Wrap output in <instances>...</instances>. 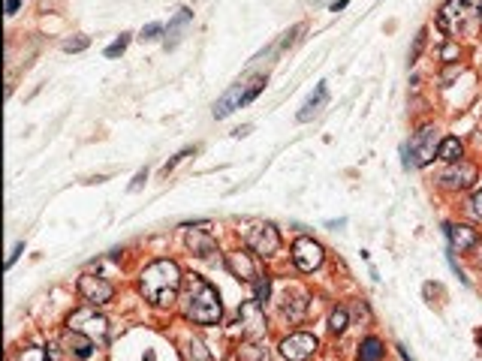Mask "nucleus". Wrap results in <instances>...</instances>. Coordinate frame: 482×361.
I'll return each instance as SVG.
<instances>
[{
    "instance_id": "obj_1",
    "label": "nucleus",
    "mask_w": 482,
    "mask_h": 361,
    "mask_svg": "<svg viewBox=\"0 0 482 361\" xmlns=\"http://www.w3.org/2000/svg\"><path fill=\"white\" fill-rule=\"evenodd\" d=\"M139 289L154 307H172L178 289H181V268L172 259H157L142 271Z\"/></svg>"
},
{
    "instance_id": "obj_2",
    "label": "nucleus",
    "mask_w": 482,
    "mask_h": 361,
    "mask_svg": "<svg viewBox=\"0 0 482 361\" xmlns=\"http://www.w3.org/2000/svg\"><path fill=\"white\" fill-rule=\"evenodd\" d=\"M184 316L190 322H199V325H215L220 322L223 307H220V295L217 289L208 283L205 277L199 274H190L184 280Z\"/></svg>"
},
{
    "instance_id": "obj_3",
    "label": "nucleus",
    "mask_w": 482,
    "mask_h": 361,
    "mask_svg": "<svg viewBox=\"0 0 482 361\" xmlns=\"http://www.w3.org/2000/svg\"><path fill=\"white\" fill-rule=\"evenodd\" d=\"M263 87H265V78H263V75H256L251 85H241V82H239V85H232V87L227 90V94H223V97L217 99V103H215V118H217V121L229 118L235 109L248 106L251 99H253L256 94H260Z\"/></svg>"
},
{
    "instance_id": "obj_4",
    "label": "nucleus",
    "mask_w": 482,
    "mask_h": 361,
    "mask_svg": "<svg viewBox=\"0 0 482 361\" xmlns=\"http://www.w3.org/2000/svg\"><path fill=\"white\" fill-rule=\"evenodd\" d=\"M479 6L482 0H446L437 13V27L446 33H458L470 16H479Z\"/></svg>"
},
{
    "instance_id": "obj_5",
    "label": "nucleus",
    "mask_w": 482,
    "mask_h": 361,
    "mask_svg": "<svg viewBox=\"0 0 482 361\" xmlns=\"http://www.w3.org/2000/svg\"><path fill=\"white\" fill-rule=\"evenodd\" d=\"M70 329L88 334L97 346H106L109 343V319H106L103 313H97L91 304H88V307H82V310H76L70 316Z\"/></svg>"
},
{
    "instance_id": "obj_6",
    "label": "nucleus",
    "mask_w": 482,
    "mask_h": 361,
    "mask_svg": "<svg viewBox=\"0 0 482 361\" xmlns=\"http://www.w3.org/2000/svg\"><path fill=\"white\" fill-rule=\"evenodd\" d=\"M440 151V142H437V130L434 127H422L416 135L410 139V157L404 166H428L434 160V154Z\"/></svg>"
},
{
    "instance_id": "obj_7",
    "label": "nucleus",
    "mask_w": 482,
    "mask_h": 361,
    "mask_svg": "<svg viewBox=\"0 0 482 361\" xmlns=\"http://www.w3.org/2000/svg\"><path fill=\"white\" fill-rule=\"evenodd\" d=\"M248 247L260 256H275L280 247V235L272 223H256L248 229Z\"/></svg>"
},
{
    "instance_id": "obj_8",
    "label": "nucleus",
    "mask_w": 482,
    "mask_h": 361,
    "mask_svg": "<svg viewBox=\"0 0 482 361\" xmlns=\"http://www.w3.org/2000/svg\"><path fill=\"white\" fill-rule=\"evenodd\" d=\"M317 349H320L317 337L305 334V331L289 334L287 341H280V355H284L287 361H308L313 353H317Z\"/></svg>"
},
{
    "instance_id": "obj_9",
    "label": "nucleus",
    "mask_w": 482,
    "mask_h": 361,
    "mask_svg": "<svg viewBox=\"0 0 482 361\" xmlns=\"http://www.w3.org/2000/svg\"><path fill=\"white\" fill-rule=\"evenodd\" d=\"M78 295L91 304V307H97V304L112 301V295H115V286H112L109 280H103V277L82 274V277H78Z\"/></svg>"
},
{
    "instance_id": "obj_10",
    "label": "nucleus",
    "mask_w": 482,
    "mask_h": 361,
    "mask_svg": "<svg viewBox=\"0 0 482 361\" xmlns=\"http://www.w3.org/2000/svg\"><path fill=\"white\" fill-rule=\"evenodd\" d=\"M323 259H326V253H323V247L313 241V238H299L293 244V262H296V268H301V271H317L323 265Z\"/></svg>"
},
{
    "instance_id": "obj_11",
    "label": "nucleus",
    "mask_w": 482,
    "mask_h": 361,
    "mask_svg": "<svg viewBox=\"0 0 482 361\" xmlns=\"http://www.w3.org/2000/svg\"><path fill=\"white\" fill-rule=\"evenodd\" d=\"M227 268L232 271V277L248 280V283H253V280L260 277V271H256L253 256H251L248 250H235V253H229V256H227Z\"/></svg>"
},
{
    "instance_id": "obj_12",
    "label": "nucleus",
    "mask_w": 482,
    "mask_h": 361,
    "mask_svg": "<svg viewBox=\"0 0 482 361\" xmlns=\"http://www.w3.org/2000/svg\"><path fill=\"white\" fill-rule=\"evenodd\" d=\"M446 238H450L452 250L467 253V250H474V247L479 244V232L470 229V226H462V223H450L446 226Z\"/></svg>"
},
{
    "instance_id": "obj_13",
    "label": "nucleus",
    "mask_w": 482,
    "mask_h": 361,
    "mask_svg": "<svg viewBox=\"0 0 482 361\" xmlns=\"http://www.w3.org/2000/svg\"><path fill=\"white\" fill-rule=\"evenodd\" d=\"M476 180V169L470 166V163H462L458 160V166L452 163V169L443 175V187H450V190H467L470 184Z\"/></svg>"
},
{
    "instance_id": "obj_14",
    "label": "nucleus",
    "mask_w": 482,
    "mask_h": 361,
    "mask_svg": "<svg viewBox=\"0 0 482 361\" xmlns=\"http://www.w3.org/2000/svg\"><path fill=\"white\" fill-rule=\"evenodd\" d=\"M64 349H66V353H70V355H76V358H91L94 355V349H97V343L91 341V337H88V334H82V331H66L64 334Z\"/></svg>"
},
{
    "instance_id": "obj_15",
    "label": "nucleus",
    "mask_w": 482,
    "mask_h": 361,
    "mask_svg": "<svg viewBox=\"0 0 482 361\" xmlns=\"http://www.w3.org/2000/svg\"><path fill=\"white\" fill-rule=\"evenodd\" d=\"M260 307H263V304H256V301H251V304H244V307H241V319L248 322V325H244V331H248L251 341H256V337L265 331V316H263Z\"/></svg>"
},
{
    "instance_id": "obj_16",
    "label": "nucleus",
    "mask_w": 482,
    "mask_h": 361,
    "mask_svg": "<svg viewBox=\"0 0 482 361\" xmlns=\"http://www.w3.org/2000/svg\"><path fill=\"white\" fill-rule=\"evenodd\" d=\"M187 247L193 250L196 256H211L217 250V244H215V238L205 232V229H187Z\"/></svg>"
},
{
    "instance_id": "obj_17",
    "label": "nucleus",
    "mask_w": 482,
    "mask_h": 361,
    "mask_svg": "<svg viewBox=\"0 0 482 361\" xmlns=\"http://www.w3.org/2000/svg\"><path fill=\"white\" fill-rule=\"evenodd\" d=\"M326 97H329V87H326V82H320L317 85V90H313V97L308 99L305 106H301V111H299V121H311L317 111L323 109V103H326Z\"/></svg>"
},
{
    "instance_id": "obj_18",
    "label": "nucleus",
    "mask_w": 482,
    "mask_h": 361,
    "mask_svg": "<svg viewBox=\"0 0 482 361\" xmlns=\"http://www.w3.org/2000/svg\"><path fill=\"white\" fill-rule=\"evenodd\" d=\"M383 355H386V349L377 337H368V341H362V346H359V361H383Z\"/></svg>"
},
{
    "instance_id": "obj_19",
    "label": "nucleus",
    "mask_w": 482,
    "mask_h": 361,
    "mask_svg": "<svg viewBox=\"0 0 482 361\" xmlns=\"http://www.w3.org/2000/svg\"><path fill=\"white\" fill-rule=\"evenodd\" d=\"M462 154H464V148H462V142H458L455 135L443 139L440 142V151H437V157H440V160H446V163H458V160H462Z\"/></svg>"
},
{
    "instance_id": "obj_20",
    "label": "nucleus",
    "mask_w": 482,
    "mask_h": 361,
    "mask_svg": "<svg viewBox=\"0 0 482 361\" xmlns=\"http://www.w3.org/2000/svg\"><path fill=\"white\" fill-rule=\"evenodd\" d=\"M347 325H350V313H347V307H335L332 316H329V331L332 334H344Z\"/></svg>"
},
{
    "instance_id": "obj_21",
    "label": "nucleus",
    "mask_w": 482,
    "mask_h": 361,
    "mask_svg": "<svg viewBox=\"0 0 482 361\" xmlns=\"http://www.w3.org/2000/svg\"><path fill=\"white\" fill-rule=\"evenodd\" d=\"M190 18H193V13H190L187 6H181V9H178V16H175V18L169 21V33H172V39L166 42V45H175V42H178V30H181V27L187 25Z\"/></svg>"
},
{
    "instance_id": "obj_22",
    "label": "nucleus",
    "mask_w": 482,
    "mask_h": 361,
    "mask_svg": "<svg viewBox=\"0 0 482 361\" xmlns=\"http://www.w3.org/2000/svg\"><path fill=\"white\" fill-rule=\"evenodd\" d=\"M268 295H272V280H268V277H256L253 280V301L256 304H265Z\"/></svg>"
},
{
    "instance_id": "obj_23",
    "label": "nucleus",
    "mask_w": 482,
    "mask_h": 361,
    "mask_svg": "<svg viewBox=\"0 0 482 361\" xmlns=\"http://www.w3.org/2000/svg\"><path fill=\"white\" fill-rule=\"evenodd\" d=\"M16 361H52V358H49V353L42 346H25Z\"/></svg>"
},
{
    "instance_id": "obj_24",
    "label": "nucleus",
    "mask_w": 482,
    "mask_h": 361,
    "mask_svg": "<svg viewBox=\"0 0 482 361\" xmlns=\"http://www.w3.org/2000/svg\"><path fill=\"white\" fill-rule=\"evenodd\" d=\"M305 304H308V301H305V295H299V298H296L293 304H289V301L284 304V313H287V316H289V319H293V322H299L301 316H305Z\"/></svg>"
},
{
    "instance_id": "obj_25",
    "label": "nucleus",
    "mask_w": 482,
    "mask_h": 361,
    "mask_svg": "<svg viewBox=\"0 0 482 361\" xmlns=\"http://www.w3.org/2000/svg\"><path fill=\"white\" fill-rule=\"evenodd\" d=\"M263 358H265V353L260 346H253V343H244L239 349V361H263Z\"/></svg>"
},
{
    "instance_id": "obj_26",
    "label": "nucleus",
    "mask_w": 482,
    "mask_h": 361,
    "mask_svg": "<svg viewBox=\"0 0 482 361\" xmlns=\"http://www.w3.org/2000/svg\"><path fill=\"white\" fill-rule=\"evenodd\" d=\"M127 45H130V33H121V37L106 49V58H118V54H124Z\"/></svg>"
},
{
    "instance_id": "obj_27",
    "label": "nucleus",
    "mask_w": 482,
    "mask_h": 361,
    "mask_svg": "<svg viewBox=\"0 0 482 361\" xmlns=\"http://www.w3.org/2000/svg\"><path fill=\"white\" fill-rule=\"evenodd\" d=\"M88 45H91V39H88V37H76V39L64 42V51H85Z\"/></svg>"
},
{
    "instance_id": "obj_28",
    "label": "nucleus",
    "mask_w": 482,
    "mask_h": 361,
    "mask_svg": "<svg viewBox=\"0 0 482 361\" xmlns=\"http://www.w3.org/2000/svg\"><path fill=\"white\" fill-rule=\"evenodd\" d=\"M187 355H190V358H193V355H196V361H211V355L205 353V346H203V343H199V341H193V343H190V346H187Z\"/></svg>"
},
{
    "instance_id": "obj_29",
    "label": "nucleus",
    "mask_w": 482,
    "mask_h": 361,
    "mask_svg": "<svg viewBox=\"0 0 482 361\" xmlns=\"http://www.w3.org/2000/svg\"><path fill=\"white\" fill-rule=\"evenodd\" d=\"M184 157H190V148H184L181 154H175V157H172V160H169V163H166V166H163V175H169V172H172V169H175L178 163H181V160H184Z\"/></svg>"
},
{
    "instance_id": "obj_30",
    "label": "nucleus",
    "mask_w": 482,
    "mask_h": 361,
    "mask_svg": "<svg viewBox=\"0 0 482 361\" xmlns=\"http://www.w3.org/2000/svg\"><path fill=\"white\" fill-rule=\"evenodd\" d=\"M470 214H474L476 220H482V190H479L474 199H470Z\"/></svg>"
},
{
    "instance_id": "obj_31",
    "label": "nucleus",
    "mask_w": 482,
    "mask_h": 361,
    "mask_svg": "<svg viewBox=\"0 0 482 361\" xmlns=\"http://www.w3.org/2000/svg\"><path fill=\"white\" fill-rule=\"evenodd\" d=\"M148 180V169H142V172L133 178V184H130V193H136V190H142V184Z\"/></svg>"
},
{
    "instance_id": "obj_32",
    "label": "nucleus",
    "mask_w": 482,
    "mask_h": 361,
    "mask_svg": "<svg viewBox=\"0 0 482 361\" xmlns=\"http://www.w3.org/2000/svg\"><path fill=\"white\" fill-rule=\"evenodd\" d=\"M21 253H25V241H18V244L13 247V253H9V259H6V268H13V265H16V259H18Z\"/></svg>"
},
{
    "instance_id": "obj_33",
    "label": "nucleus",
    "mask_w": 482,
    "mask_h": 361,
    "mask_svg": "<svg viewBox=\"0 0 482 361\" xmlns=\"http://www.w3.org/2000/svg\"><path fill=\"white\" fill-rule=\"evenodd\" d=\"M422 45H425V30H422V33H419V37H416V45H413V51H410V63H413V61H416V58H419Z\"/></svg>"
},
{
    "instance_id": "obj_34",
    "label": "nucleus",
    "mask_w": 482,
    "mask_h": 361,
    "mask_svg": "<svg viewBox=\"0 0 482 361\" xmlns=\"http://www.w3.org/2000/svg\"><path fill=\"white\" fill-rule=\"evenodd\" d=\"M160 30H163V25H157V21H154V25H148V27L142 30V39H154Z\"/></svg>"
},
{
    "instance_id": "obj_35",
    "label": "nucleus",
    "mask_w": 482,
    "mask_h": 361,
    "mask_svg": "<svg viewBox=\"0 0 482 361\" xmlns=\"http://www.w3.org/2000/svg\"><path fill=\"white\" fill-rule=\"evenodd\" d=\"M458 54V49H455V42H450V45H443V61H452Z\"/></svg>"
},
{
    "instance_id": "obj_36",
    "label": "nucleus",
    "mask_w": 482,
    "mask_h": 361,
    "mask_svg": "<svg viewBox=\"0 0 482 361\" xmlns=\"http://www.w3.org/2000/svg\"><path fill=\"white\" fill-rule=\"evenodd\" d=\"M347 4H350V0H335V4H332V13H338V9H344Z\"/></svg>"
},
{
    "instance_id": "obj_37",
    "label": "nucleus",
    "mask_w": 482,
    "mask_h": 361,
    "mask_svg": "<svg viewBox=\"0 0 482 361\" xmlns=\"http://www.w3.org/2000/svg\"><path fill=\"white\" fill-rule=\"evenodd\" d=\"M16 9H18V0H6V13H9V16H13V13H16Z\"/></svg>"
},
{
    "instance_id": "obj_38",
    "label": "nucleus",
    "mask_w": 482,
    "mask_h": 361,
    "mask_svg": "<svg viewBox=\"0 0 482 361\" xmlns=\"http://www.w3.org/2000/svg\"><path fill=\"white\" fill-rule=\"evenodd\" d=\"M251 133V127H239V130H235V139H241V135H248Z\"/></svg>"
},
{
    "instance_id": "obj_39",
    "label": "nucleus",
    "mask_w": 482,
    "mask_h": 361,
    "mask_svg": "<svg viewBox=\"0 0 482 361\" xmlns=\"http://www.w3.org/2000/svg\"><path fill=\"white\" fill-rule=\"evenodd\" d=\"M476 341H479V343H482V329H476Z\"/></svg>"
},
{
    "instance_id": "obj_40",
    "label": "nucleus",
    "mask_w": 482,
    "mask_h": 361,
    "mask_svg": "<svg viewBox=\"0 0 482 361\" xmlns=\"http://www.w3.org/2000/svg\"><path fill=\"white\" fill-rule=\"evenodd\" d=\"M145 361H157V358H154V353H148V355H145Z\"/></svg>"
},
{
    "instance_id": "obj_41",
    "label": "nucleus",
    "mask_w": 482,
    "mask_h": 361,
    "mask_svg": "<svg viewBox=\"0 0 482 361\" xmlns=\"http://www.w3.org/2000/svg\"><path fill=\"white\" fill-rule=\"evenodd\" d=\"M479 18H482V6H479Z\"/></svg>"
}]
</instances>
